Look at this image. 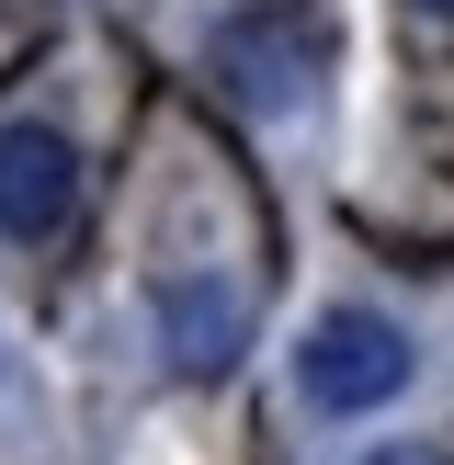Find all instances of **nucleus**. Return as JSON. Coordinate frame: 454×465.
Masks as SVG:
<instances>
[{"label": "nucleus", "mask_w": 454, "mask_h": 465, "mask_svg": "<svg viewBox=\"0 0 454 465\" xmlns=\"http://www.w3.org/2000/svg\"><path fill=\"white\" fill-rule=\"evenodd\" d=\"M409 375H420V341L386 307H318L307 341H295V398L318 420H375V409L409 398Z\"/></svg>", "instance_id": "f257e3e1"}, {"label": "nucleus", "mask_w": 454, "mask_h": 465, "mask_svg": "<svg viewBox=\"0 0 454 465\" xmlns=\"http://www.w3.org/2000/svg\"><path fill=\"white\" fill-rule=\"evenodd\" d=\"M409 12H431V23H454V0H409Z\"/></svg>", "instance_id": "423d86ee"}, {"label": "nucleus", "mask_w": 454, "mask_h": 465, "mask_svg": "<svg viewBox=\"0 0 454 465\" xmlns=\"http://www.w3.org/2000/svg\"><path fill=\"white\" fill-rule=\"evenodd\" d=\"M148 330H159V352H171L182 386H216L227 363L250 352V295L227 284V272H159Z\"/></svg>", "instance_id": "20e7f679"}, {"label": "nucleus", "mask_w": 454, "mask_h": 465, "mask_svg": "<svg viewBox=\"0 0 454 465\" xmlns=\"http://www.w3.org/2000/svg\"><path fill=\"white\" fill-rule=\"evenodd\" d=\"M80 227V136L45 125V114H12L0 125V239L45 250Z\"/></svg>", "instance_id": "7ed1b4c3"}, {"label": "nucleus", "mask_w": 454, "mask_h": 465, "mask_svg": "<svg viewBox=\"0 0 454 465\" xmlns=\"http://www.w3.org/2000/svg\"><path fill=\"white\" fill-rule=\"evenodd\" d=\"M363 465H454V454H443V443H375Z\"/></svg>", "instance_id": "39448f33"}, {"label": "nucleus", "mask_w": 454, "mask_h": 465, "mask_svg": "<svg viewBox=\"0 0 454 465\" xmlns=\"http://www.w3.org/2000/svg\"><path fill=\"white\" fill-rule=\"evenodd\" d=\"M204 68H216V91L239 114H295L318 91V68H330V23L307 0H239L204 35Z\"/></svg>", "instance_id": "f03ea898"}]
</instances>
